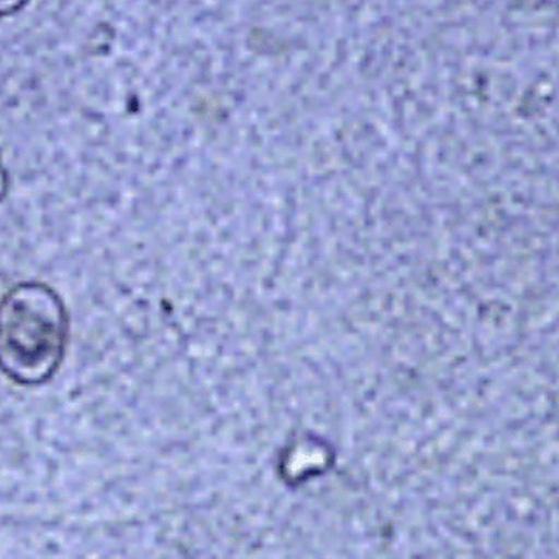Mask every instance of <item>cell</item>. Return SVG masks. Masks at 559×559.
<instances>
[{"label": "cell", "mask_w": 559, "mask_h": 559, "mask_svg": "<svg viewBox=\"0 0 559 559\" xmlns=\"http://www.w3.org/2000/svg\"><path fill=\"white\" fill-rule=\"evenodd\" d=\"M70 346L63 297L40 281H24L0 297V372L22 388L47 384Z\"/></svg>", "instance_id": "cell-1"}, {"label": "cell", "mask_w": 559, "mask_h": 559, "mask_svg": "<svg viewBox=\"0 0 559 559\" xmlns=\"http://www.w3.org/2000/svg\"><path fill=\"white\" fill-rule=\"evenodd\" d=\"M32 0H0V19L11 17L27 8Z\"/></svg>", "instance_id": "cell-2"}, {"label": "cell", "mask_w": 559, "mask_h": 559, "mask_svg": "<svg viewBox=\"0 0 559 559\" xmlns=\"http://www.w3.org/2000/svg\"><path fill=\"white\" fill-rule=\"evenodd\" d=\"M9 189H11V178H9L8 169H5L2 156H0V204L8 198Z\"/></svg>", "instance_id": "cell-3"}]
</instances>
